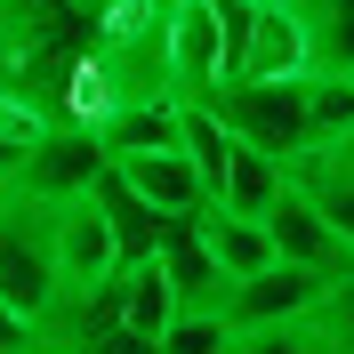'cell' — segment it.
I'll return each instance as SVG.
<instances>
[{"mask_svg":"<svg viewBox=\"0 0 354 354\" xmlns=\"http://www.w3.org/2000/svg\"><path fill=\"white\" fill-rule=\"evenodd\" d=\"M209 105H218V121L242 137V145H258V153H274V161L306 153L314 137H322V81H314V73H282V81H218Z\"/></svg>","mask_w":354,"mask_h":354,"instance_id":"6da1fadb","label":"cell"},{"mask_svg":"<svg viewBox=\"0 0 354 354\" xmlns=\"http://www.w3.org/2000/svg\"><path fill=\"white\" fill-rule=\"evenodd\" d=\"M242 24H250V0H169L161 8V81H169V97H209L218 81H234Z\"/></svg>","mask_w":354,"mask_h":354,"instance_id":"7a4b0ae2","label":"cell"},{"mask_svg":"<svg viewBox=\"0 0 354 354\" xmlns=\"http://www.w3.org/2000/svg\"><path fill=\"white\" fill-rule=\"evenodd\" d=\"M322 282L330 274H314L298 258H274L258 274H242V282H225L218 306H225V322H234L242 346H306V314L322 298Z\"/></svg>","mask_w":354,"mask_h":354,"instance_id":"3957f363","label":"cell"},{"mask_svg":"<svg viewBox=\"0 0 354 354\" xmlns=\"http://www.w3.org/2000/svg\"><path fill=\"white\" fill-rule=\"evenodd\" d=\"M0 298L24 306L32 322L65 298V282H57V250H48V201L17 194V185H8V201H0Z\"/></svg>","mask_w":354,"mask_h":354,"instance_id":"277c9868","label":"cell"},{"mask_svg":"<svg viewBox=\"0 0 354 354\" xmlns=\"http://www.w3.org/2000/svg\"><path fill=\"white\" fill-rule=\"evenodd\" d=\"M97 169H105V137L88 129V121H48L41 145L24 153V169L8 177V185L32 194V201H73V194L97 185Z\"/></svg>","mask_w":354,"mask_h":354,"instance_id":"5b68a950","label":"cell"},{"mask_svg":"<svg viewBox=\"0 0 354 354\" xmlns=\"http://www.w3.org/2000/svg\"><path fill=\"white\" fill-rule=\"evenodd\" d=\"M48 250H57L65 298H88V290L113 274V225H105V209H97V194L48 201Z\"/></svg>","mask_w":354,"mask_h":354,"instance_id":"8992f818","label":"cell"},{"mask_svg":"<svg viewBox=\"0 0 354 354\" xmlns=\"http://www.w3.org/2000/svg\"><path fill=\"white\" fill-rule=\"evenodd\" d=\"M282 73H314L306 24L290 0H258L242 24V57H234V81H282Z\"/></svg>","mask_w":354,"mask_h":354,"instance_id":"52a82bcc","label":"cell"},{"mask_svg":"<svg viewBox=\"0 0 354 354\" xmlns=\"http://www.w3.org/2000/svg\"><path fill=\"white\" fill-rule=\"evenodd\" d=\"M105 161L129 177L145 201H153L161 218H194L201 201H209V177L194 169V153H185V145H129V153H105Z\"/></svg>","mask_w":354,"mask_h":354,"instance_id":"ba28073f","label":"cell"},{"mask_svg":"<svg viewBox=\"0 0 354 354\" xmlns=\"http://www.w3.org/2000/svg\"><path fill=\"white\" fill-rule=\"evenodd\" d=\"M266 234H274V258H298V266H314V274H346L354 266V242L298 194V185H282V201L266 209Z\"/></svg>","mask_w":354,"mask_h":354,"instance_id":"9c48e42d","label":"cell"},{"mask_svg":"<svg viewBox=\"0 0 354 354\" xmlns=\"http://www.w3.org/2000/svg\"><path fill=\"white\" fill-rule=\"evenodd\" d=\"M290 185L354 242V129H330V137H314L306 153H290Z\"/></svg>","mask_w":354,"mask_h":354,"instance_id":"30bf717a","label":"cell"},{"mask_svg":"<svg viewBox=\"0 0 354 354\" xmlns=\"http://www.w3.org/2000/svg\"><path fill=\"white\" fill-rule=\"evenodd\" d=\"M88 194H97V209H105V225H113V266H137V258H153V250H161V225H169V218H161V209L137 194L113 161L97 169Z\"/></svg>","mask_w":354,"mask_h":354,"instance_id":"8fae6325","label":"cell"},{"mask_svg":"<svg viewBox=\"0 0 354 354\" xmlns=\"http://www.w3.org/2000/svg\"><path fill=\"white\" fill-rule=\"evenodd\" d=\"M194 225H201V242H209V258H218L225 282H242V274L274 266V234H266V218H242V209H225V201H201Z\"/></svg>","mask_w":354,"mask_h":354,"instance_id":"7c38bea8","label":"cell"},{"mask_svg":"<svg viewBox=\"0 0 354 354\" xmlns=\"http://www.w3.org/2000/svg\"><path fill=\"white\" fill-rule=\"evenodd\" d=\"M282 185H290V161L258 153V145H234V161H225V177L209 185V201L242 209V218H266V209L282 201Z\"/></svg>","mask_w":354,"mask_h":354,"instance_id":"4fadbf2b","label":"cell"},{"mask_svg":"<svg viewBox=\"0 0 354 354\" xmlns=\"http://www.w3.org/2000/svg\"><path fill=\"white\" fill-rule=\"evenodd\" d=\"M153 258L169 266L177 306H185V298H218V290H225V274H218V258H209V242H201L194 218H169V225H161V250H153Z\"/></svg>","mask_w":354,"mask_h":354,"instance_id":"5bb4252c","label":"cell"},{"mask_svg":"<svg viewBox=\"0 0 354 354\" xmlns=\"http://www.w3.org/2000/svg\"><path fill=\"white\" fill-rule=\"evenodd\" d=\"M290 8H298V24H306L314 73L354 81V0H290Z\"/></svg>","mask_w":354,"mask_h":354,"instance_id":"9a60e30c","label":"cell"},{"mask_svg":"<svg viewBox=\"0 0 354 354\" xmlns=\"http://www.w3.org/2000/svg\"><path fill=\"white\" fill-rule=\"evenodd\" d=\"M161 346H177V354H209V346H242V338H234V322H225L218 298H185V306L169 314Z\"/></svg>","mask_w":354,"mask_h":354,"instance_id":"2e32d148","label":"cell"},{"mask_svg":"<svg viewBox=\"0 0 354 354\" xmlns=\"http://www.w3.org/2000/svg\"><path fill=\"white\" fill-rule=\"evenodd\" d=\"M306 346H354V266L322 282V298L306 314Z\"/></svg>","mask_w":354,"mask_h":354,"instance_id":"e0dca14e","label":"cell"},{"mask_svg":"<svg viewBox=\"0 0 354 354\" xmlns=\"http://www.w3.org/2000/svg\"><path fill=\"white\" fill-rule=\"evenodd\" d=\"M17 346H41V322H32L24 306H8V298H0V354H17Z\"/></svg>","mask_w":354,"mask_h":354,"instance_id":"ac0fdd59","label":"cell"},{"mask_svg":"<svg viewBox=\"0 0 354 354\" xmlns=\"http://www.w3.org/2000/svg\"><path fill=\"white\" fill-rule=\"evenodd\" d=\"M153 8H169V0H153Z\"/></svg>","mask_w":354,"mask_h":354,"instance_id":"d6986e66","label":"cell"},{"mask_svg":"<svg viewBox=\"0 0 354 354\" xmlns=\"http://www.w3.org/2000/svg\"><path fill=\"white\" fill-rule=\"evenodd\" d=\"M0 201H8V185H0Z\"/></svg>","mask_w":354,"mask_h":354,"instance_id":"ffe728a7","label":"cell"},{"mask_svg":"<svg viewBox=\"0 0 354 354\" xmlns=\"http://www.w3.org/2000/svg\"><path fill=\"white\" fill-rule=\"evenodd\" d=\"M250 8H258V0H250Z\"/></svg>","mask_w":354,"mask_h":354,"instance_id":"44dd1931","label":"cell"}]
</instances>
